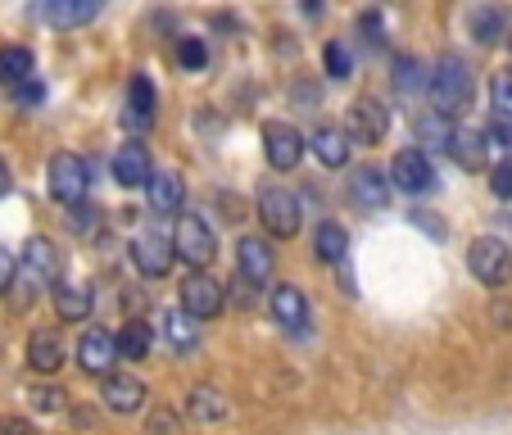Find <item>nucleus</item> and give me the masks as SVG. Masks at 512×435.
I'll list each match as a JSON object with an SVG mask.
<instances>
[{"label": "nucleus", "mask_w": 512, "mask_h": 435, "mask_svg": "<svg viewBox=\"0 0 512 435\" xmlns=\"http://www.w3.org/2000/svg\"><path fill=\"white\" fill-rule=\"evenodd\" d=\"M426 91L435 100V114H458L472 100V68L463 55H440V64L426 73Z\"/></svg>", "instance_id": "1"}, {"label": "nucleus", "mask_w": 512, "mask_h": 435, "mask_svg": "<svg viewBox=\"0 0 512 435\" xmlns=\"http://www.w3.org/2000/svg\"><path fill=\"white\" fill-rule=\"evenodd\" d=\"M259 218H263V227H268V236L290 241V236H300V227H304V204L295 200V191H286V186H268V191L259 195Z\"/></svg>", "instance_id": "2"}, {"label": "nucleus", "mask_w": 512, "mask_h": 435, "mask_svg": "<svg viewBox=\"0 0 512 435\" xmlns=\"http://www.w3.org/2000/svg\"><path fill=\"white\" fill-rule=\"evenodd\" d=\"M304 150H309V141H304V132L295 123H281V118L263 123V159H268L277 173H295Z\"/></svg>", "instance_id": "3"}, {"label": "nucleus", "mask_w": 512, "mask_h": 435, "mask_svg": "<svg viewBox=\"0 0 512 435\" xmlns=\"http://www.w3.org/2000/svg\"><path fill=\"white\" fill-rule=\"evenodd\" d=\"M173 254L186 263V268H209V263L218 259V241H213V227L204 223L200 213H186L182 223H177Z\"/></svg>", "instance_id": "4"}, {"label": "nucleus", "mask_w": 512, "mask_h": 435, "mask_svg": "<svg viewBox=\"0 0 512 435\" xmlns=\"http://www.w3.org/2000/svg\"><path fill=\"white\" fill-rule=\"evenodd\" d=\"M46 182H50V195H55L59 204H82L87 191H91V168H87V159H78L73 150H64V155L50 159Z\"/></svg>", "instance_id": "5"}, {"label": "nucleus", "mask_w": 512, "mask_h": 435, "mask_svg": "<svg viewBox=\"0 0 512 435\" xmlns=\"http://www.w3.org/2000/svg\"><path fill=\"white\" fill-rule=\"evenodd\" d=\"M467 268H472V277L485 281V286H503V281L512 277V254L499 236H476V241L467 245Z\"/></svg>", "instance_id": "6"}, {"label": "nucleus", "mask_w": 512, "mask_h": 435, "mask_svg": "<svg viewBox=\"0 0 512 435\" xmlns=\"http://www.w3.org/2000/svg\"><path fill=\"white\" fill-rule=\"evenodd\" d=\"M177 304H182L195 322H200V318H218V313H223V304H227V290H223V281H213L204 268H195L191 277L182 281V300H177Z\"/></svg>", "instance_id": "7"}, {"label": "nucleus", "mask_w": 512, "mask_h": 435, "mask_svg": "<svg viewBox=\"0 0 512 435\" xmlns=\"http://www.w3.org/2000/svg\"><path fill=\"white\" fill-rule=\"evenodd\" d=\"M390 186L404 195H426L435 191V168L426 159V150H399L390 164Z\"/></svg>", "instance_id": "8"}, {"label": "nucleus", "mask_w": 512, "mask_h": 435, "mask_svg": "<svg viewBox=\"0 0 512 435\" xmlns=\"http://www.w3.org/2000/svg\"><path fill=\"white\" fill-rule=\"evenodd\" d=\"M100 399H105L109 413L132 417V413H141V404L150 395H145V381L141 377H127V372H105V377H100Z\"/></svg>", "instance_id": "9"}, {"label": "nucleus", "mask_w": 512, "mask_h": 435, "mask_svg": "<svg viewBox=\"0 0 512 435\" xmlns=\"http://www.w3.org/2000/svg\"><path fill=\"white\" fill-rule=\"evenodd\" d=\"M114 358H118V345L105 327H91L87 336L78 340V368L87 372V377H105V372H114Z\"/></svg>", "instance_id": "10"}, {"label": "nucleus", "mask_w": 512, "mask_h": 435, "mask_svg": "<svg viewBox=\"0 0 512 435\" xmlns=\"http://www.w3.org/2000/svg\"><path fill=\"white\" fill-rule=\"evenodd\" d=\"M132 259H136V268L145 272V277H164L168 268H173V241H168L164 232H141L132 241Z\"/></svg>", "instance_id": "11"}, {"label": "nucleus", "mask_w": 512, "mask_h": 435, "mask_svg": "<svg viewBox=\"0 0 512 435\" xmlns=\"http://www.w3.org/2000/svg\"><path fill=\"white\" fill-rule=\"evenodd\" d=\"M100 10H105V0H46L41 19L59 32H73V28H87L91 19H100Z\"/></svg>", "instance_id": "12"}, {"label": "nucleus", "mask_w": 512, "mask_h": 435, "mask_svg": "<svg viewBox=\"0 0 512 435\" xmlns=\"http://www.w3.org/2000/svg\"><path fill=\"white\" fill-rule=\"evenodd\" d=\"M349 127H354V136L363 145H377L381 136L390 132V114H386V105H381L377 96H358L354 100V109H349Z\"/></svg>", "instance_id": "13"}, {"label": "nucleus", "mask_w": 512, "mask_h": 435, "mask_svg": "<svg viewBox=\"0 0 512 435\" xmlns=\"http://www.w3.org/2000/svg\"><path fill=\"white\" fill-rule=\"evenodd\" d=\"M150 173H155V168H150V150H145L141 141H127L114 150V182L118 186L136 191V186L150 182Z\"/></svg>", "instance_id": "14"}, {"label": "nucleus", "mask_w": 512, "mask_h": 435, "mask_svg": "<svg viewBox=\"0 0 512 435\" xmlns=\"http://www.w3.org/2000/svg\"><path fill=\"white\" fill-rule=\"evenodd\" d=\"M50 304H55L59 322H87L91 309H96V295H91V286H78V281H55Z\"/></svg>", "instance_id": "15"}, {"label": "nucleus", "mask_w": 512, "mask_h": 435, "mask_svg": "<svg viewBox=\"0 0 512 435\" xmlns=\"http://www.w3.org/2000/svg\"><path fill=\"white\" fill-rule=\"evenodd\" d=\"M485 145H490V136L485 132H476V127H454L449 141H445V150H449V159H454L463 173H481L485 168Z\"/></svg>", "instance_id": "16"}, {"label": "nucleus", "mask_w": 512, "mask_h": 435, "mask_svg": "<svg viewBox=\"0 0 512 435\" xmlns=\"http://www.w3.org/2000/svg\"><path fill=\"white\" fill-rule=\"evenodd\" d=\"M28 368L41 372V377L64 368V340H59L55 327H37L28 336Z\"/></svg>", "instance_id": "17"}, {"label": "nucleus", "mask_w": 512, "mask_h": 435, "mask_svg": "<svg viewBox=\"0 0 512 435\" xmlns=\"http://www.w3.org/2000/svg\"><path fill=\"white\" fill-rule=\"evenodd\" d=\"M123 127L132 132H145V127H155V87L145 73H136L127 82V109H123Z\"/></svg>", "instance_id": "18"}, {"label": "nucleus", "mask_w": 512, "mask_h": 435, "mask_svg": "<svg viewBox=\"0 0 512 435\" xmlns=\"http://www.w3.org/2000/svg\"><path fill=\"white\" fill-rule=\"evenodd\" d=\"M23 272H28V281H41V286H55L59 281V250L46 236H32L23 245Z\"/></svg>", "instance_id": "19"}, {"label": "nucleus", "mask_w": 512, "mask_h": 435, "mask_svg": "<svg viewBox=\"0 0 512 435\" xmlns=\"http://www.w3.org/2000/svg\"><path fill=\"white\" fill-rule=\"evenodd\" d=\"M236 263H241V277L250 281V286H263V281L272 277L268 241H259V236H241V245H236Z\"/></svg>", "instance_id": "20"}, {"label": "nucleus", "mask_w": 512, "mask_h": 435, "mask_svg": "<svg viewBox=\"0 0 512 435\" xmlns=\"http://www.w3.org/2000/svg\"><path fill=\"white\" fill-rule=\"evenodd\" d=\"M272 318H277L286 331L309 327V300H304V290L300 286H277L272 290Z\"/></svg>", "instance_id": "21"}, {"label": "nucleus", "mask_w": 512, "mask_h": 435, "mask_svg": "<svg viewBox=\"0 0 512 435\" xmlns=\"http://www.w3.org/2000/svg\"><path fill=\"white\" fill-rule=\"evenodd\" d=\"M309 150L318 155L322 168H345L349 164V136L340 132V127H318V132L309 136Z\"/></svg>", "instance_id": "22"}, {"label": "nucleus", "mask_w": 512, "mask_h": 435, "mask_svg": "<svg viewBox=\"0 0 512 435\" xmlns=\"http://www.w3.org/2000/svg\"><path fill=\"white\" fill-rule=\"evenodd\" d=\"M349 191H354L358 204H368V209H381V204L390 200V182H386V173H377V168H358Z\"/></svg>", "instance_id": "23"}, {"label": "nucleus", "mask_w": 512, "mask_h": 435, "mask_svg": "<svg viewBox=\"0 0 512 435\" xmlns=\"http://www.w3.org/2000/svg\"><path fill=\"white\" fill-rule=\"evenodd\" d=\"M145 191H150V204H155L159 213H177V209H182V177H177V173H150Z\"/></svg>", "instance_id": "24"}, {"label": "nucleus", "mask_w": 512, "mask_h": 435, "mask_svg": "<svg viewBox=\"0 0 512 435\" xmlns=\"http://www.w3.org/2000/svg\"><path fill=\"white\" fill-rule=\"evenodd\" d=\"M114 345H118V358L141 363V358L150 354V345H155V331H150V322H127V327L114 336Z\"/></svg>", "instance_id": "25"}, {"label": "nucleus", "mask_w": 512, "mask_h": 435, "mask_svg": "<svg viewBox=\"0 0 512 435\" xmlns=\"http://www.w3.org/2000/svg\"><path fill=\"white\" fill-rule=\"evenodd\" d=\"M186 413H191L195 422H223V417H227V399L218 395L213 386H195L191 395H186Z\"/></svg>", "instance_id": "26"}, {"label": "nucleus", "mask_w": 512, "mask_h": 435, "mask_svg": "<svg viewBox=\"0 0 512 435\" xmlns=\"http://www.w3.org/2000/svg\"><path fill=\"white\" fill-rule=\"evenodd\" d=\"M313 254H318L322 263H345V254H349V236H345V227L322 223L318 232H313Z\"/></svg>", "instance_id": "27"}, {"label": "nucleus", "mask_w": 512, "mask_h": 435, "mask_svg": "<svg viewBox=\"0 0 512 435\" xmlns=\"http://www.w3.org/2000/svg\"><path fill=\"white\" fill-rule=\"evenodd\" d=\"M32 78V50L28 46H5L0 50V87H19Z\"/></svg>", "instance_id": "28"}, {"label": "nucleus", "mask_w": 512, "mask_h": 435, "mask_svg": "<svg viewBox=\"0 0 512 435\" xmlns=\"http://www.w3.org/2000/svg\"><path fill=\"white\" fill-rule=\"evenodd\" d=\"M159 322H164L168 340H173V345H177V349L195 345V336H200V331H195V318H191V313H186V309H182V304H177V309H168V313H164V318H159Z\"/></svg>", "instance_id": "29"}, {"label": "nucleus", "mask_w": 512, "mask_h": 435, "mask_svg": "<svg viewBox=\"0 0 512 435\" xmlns=\"http://www.w3.org/2000/svg\"><path fill=\"white\" fill-rule=\"evenodd\" d=\"M472 37L485 41V46H494V41L503 37V10H494V5H481V10L472 14Z\"/></svg>", "instance_id": "30"}, {"label": "nucleus", "mask_w": 512, "mask_h": 435, "mask_svg": "<svg viewBox=\"0 0 512 435\" xmlns=\"http://www.w3.org/2000/svg\"><path fill=\"white\" fill-rule=\"evenodd\" d=\"M422 87H426L422 64H417L413 55L395 59V91H399V96H413V91H422Z\"/></svg>", "instance_id": "31"}, {"label": "nucleus", "mask_w": 512, "mask_h": 435, "mask_svg": "<svg viewBox=\"0 0 512 435\" xmlns=\"http://www.w3.org/2000/svg\"><path fill=\"white\" fill-rule=\"evenodd\" d=\"M449 132H454V127L445 123V114H426V118H417V141H422V145H440V150H445Z\"/></svg>", "instance_id": "32"}, {"label": "nucleus", "mask_w": 512, "mask_h": 435, "mask_svg": "<svg viewBox=\"0 0 512 435\" xmlns=\"http://www.w3.org/2000/svg\"><path fill=\"white\" fill-rule=\"evenodd\" d=\"M490 105L499 118H512V68H503V73H494L490 82Z\"/></svg>", "instance_id": "33"}, {"label": "nucleus", "mask_w": 512, "mask_h": 435, "mask_svg": "<svg viewBox=\"0 0 512 435\" xmlns=\"http://www.w3.org/2000/svg\"><path fill=\"white\" fill-rule=\"evenodd\" d=\"M28 404L37 408V413H59V408H64V390L50 386V381H46V386L37 381V386L28 390Z\"/></svg>", "instance_id": "34"}, {"label": "nucleus", "mask_w": 512, "mask_h": 435, "mask_svg": "<svg viewBox=\"0 0 512 435\" xmlns=\"http://www.w3.org/2000/svg\"><path fill=\"white\" fill-rule=\"evenodd\" d=\"M177 64L191 68V73H200L204 64H209V50H204L200 37H182V46H177Z\"/></svg>", "instance_id": "35"}, {"label": "nucleus", "mask_w": 512, "mask_h": 435, "mask_svg": "<svg viewBox=\"0 0 512 435\" xmlns=\"http://www.w3.org/2000/svg\"><path fill=\"white\" fill-rule=\"evenodd\" d=\"M322 64H327V73H331L336 82L349 78V50L340 46V41H327V50H322Z\"/></svg>", "instance_id": "36"}, {"label": "nucleus", "mask_w": 512, "mask_h": 435, "mask_svg": "<svg viewBox=\"0 0 512 435\" xmlns=\"http://www.w3.org/2000/svg\"><path fill=\"white\" fill-rule=\"evenodd\" d=\"M490 191L499 195V200H512V159H499V164L490 168Z\"/></svg>", "instance_id": "37"}, {"label": "nucleus", "mask_w": 512, "mask_h": 435, "mask_svg": "<svg viewBox=\"0 0 512 435\" xmlns=\"http://www.w3.org/2000/svg\"><path fill=\"white\" fill-rule=\"evenodd\" d=\"M14 96H19L23 109H32V105H41V100H46V87H41L37 78H23L19 87H14Z\"/></svg>", "instance_id": "38"}, {"label": "nucleus", "mask_w": 512, "mask_h": 435, "mask_svg": "<svg viewBox=\"0 0 512 435\" xmlns=\"http://www.w3.org/2000/svg\"><path fill=\"white\" fill-rule=\"evenodd\" d=\"M68 209H73L68 213V227H73V232H91V218H96V213H91L87 204H82V209L78 204H68Z\"/></svg>", "instance_id": "39"}, {"label": "nucleus", "mask_w": 512, "mask_h": 435, "mask_svg": "<svg viewBox=\"0 0 512 435\" xmlns=\"http://www.w3.org/2000/svg\"><path fill=\"white\" fill-rule=\"evenodd\" d=\"M0 435H32V422H23V417H0Z\"/></svg>", "instance_id": "40"}, {"label": "nucleus", "mask_w": 512, "mask_h": 435, "mask_svg": "<svg viewBox=\"0 0 512 435\" xmlns=\"http://www.w3.org/2000/svg\"><path fill=\"white\" fill-rule=\"evenodd\" d=\"M10 277H14V254L5 250V245H0V290L10 286Z\"/></svg>", "instance_id": "41"}, {"label": "nucleus", "mask_w": 512, "mask_h": 435, "mask_svg": "<svg viewBox=\"0 0 512 435\" xmlns=\"http://www.w3.org/2000/svg\"><path fill=\"white\" fill-rule=\"evenodd\" d=\"M150 431H155V435H177V422L168 413H159L155 422H150Z\"/></svg>", "instance_id": "42"}, {"label": "nucleus", "mask_w": 512, "mask_h": 435, "mask_svg": "<svg viewBox=\"0 0 512 435\" xmlns=\"http://www.w3.org/2000/svg\"><path fill=\"white\" fill-rule=\"evenodd\" d=\"M10 186H14V177H10V164H5V159H0V200H5V195H10Z\"/></svg>", "instance_id": "43"}]
</instances>
